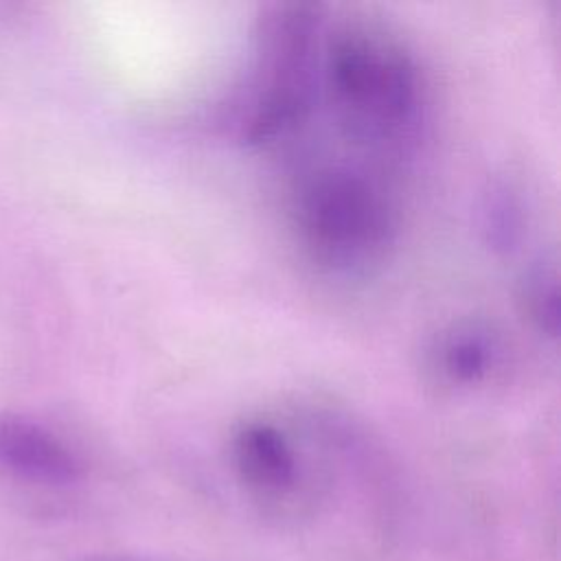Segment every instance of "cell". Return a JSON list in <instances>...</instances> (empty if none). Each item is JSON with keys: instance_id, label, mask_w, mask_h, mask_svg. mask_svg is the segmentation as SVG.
<instances>
[{"instance_id": "4", "label": "cell", "mask_w": 561, "mask_h": 561, "mask_svg": "<svg viewBox=\"0 0 561 561\" xmlns=\"http://www.w3.org/2000/svg\"><path fill=\"white\" fill-rule=\"evenodd\" d=\"M230 456L239 480L256 500L278 504L298 493V451L276 423L250 419L237 425L230 438Z\"/></svg>"}, {"instance_id": "3", "label": "cell", "mask_w": 561, "mask_h": 561, "mask_svg": "<svg viewBox=\"0 0 561 561\" xmlns=\"http://www.w3.org/2000/svg\"><path fill=\"white\" fill-rule=\"evenodd\" d=\"M318 7H272L259 22L252 101L241 118L248 145H267L294 131L307 116L318 68Z\"/></svg>"}, {"instance_id": "6", "label": "cell", "mask_w": 561, "mask_h": 561, "mask_svg": "<svg viewBox=\"0 0 561 561\" xmlns=\"http://www.w3.org/2000/svg\"><path fill=\"white\" fill-rule=\"evenodd\" d=\"M497 346L489 329L462 324L445 333L436 348L438 370L458 386L482 381L495 366Z\"/></svg>"}, {"instance_id": "7", "label": "cell", "mask_w": 561, "mask_h": 561, "mask_svg": "<svg viewBox=\"0 0 561 561\" xmlns=\"http://www.w3.org/2000/svg\"><path fill=\"white\" fill-rule=\"evenodd\" d=\"M524 313L539 327V331L554 335L559 327V291L557 276L548 267H535L522 283Z\"/></svg>"}, {"instance_id": "1", "label": "cell", "mask_w": 561, "mask_h": 561, "mask_svg": "<svg viewBox=\"0 0 561 561\" xmlns=\"http://www.w3.org/2000/svg\"><path fill=\"white\" fill-rule=\"evenodd\" d=\"M324 88L348 140L381 153L408 149L423 121L425 94L416 59L381 24L351 20L329 33Z\"/></svg>"}, {"instance_id": "2", "label": "cell", "mask_w": 561, "mask_h": 561, "mask_svg": "<svg viewBox=\"0 0 561 561\" xmlns=\"http://www.w3.org/2000/svg\"><path fill=\"white\" fill-rule=\"evenodd\" d=\"M294 219L311 259L340 274L379 263L397 228L383 188L348 167H320L302 178Z\"/></svg>"}, {"instance_id": "5", "label": "cell", "mask_w": 561, "mask_h": 561, "mask_svg": "<svg viewBox=\"0 0 561 561\" xmlns=\"http://www.w3.org/2000/svg\"><path fill=\"white\" fill-rule=\"evenodd\" d=\"M0 469L46 486H66L81 476L77 454L48 427L20 414H0Z\"/></svg>"}, {"instance_id": "8", "label": "cell", "mask_w": 561, "mask_h": 561, "mask_svg": "<svg viewBox=\"0 0 561 561\" xmlns=\"http://www.w3.org/2000/svg\"><path fill=\"white\" fill-rule=\"evenodd\" d=\"M486 217H489L491 239L502 248L511 245L519 232V206H517L515 197L508 195L506 188H502L493 195Z\"/></svg>"}]
</instances>
